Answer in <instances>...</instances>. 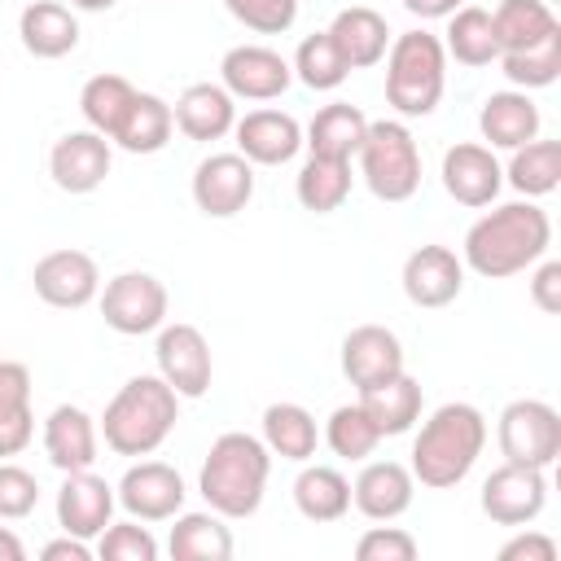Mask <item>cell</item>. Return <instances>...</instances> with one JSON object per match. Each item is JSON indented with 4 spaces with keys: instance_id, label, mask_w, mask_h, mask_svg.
I'll return each mask as SVG.
<instances>
[{
    "instance_id": "11",
    "label": "cell",
    "mask_w": 561,
    "mask_h": 561,
    "mask_svg": "<svg viewBox=\"0 0 561 561\" xmlns=\"http://www.w3.org/2000/svg\"><path fill=\"white\" fill-rule=\"evenodd\" d=\"M114 495L127 508V517H136V522H171L184 508L188 486H184L180 469H171L167 460H136L118 478Z\"/></svg>"
},
{
    "instance_id": "51",
    "label": "cell",
    "mask_w": 561,
    "mask_h": 561,
    "mask_svg": "<svg viewBox=\"0 0 561 561\" xmlns=\"http://www.w3.org/2000/svg\"><path fill=\"white\" fill-rule=\"evenodd\" d=\"M75 9H83V13H105V9H114L118 0H70Z\"/></svg>"
},
{
    "instance_id": "52",
    "label": "cell",
    "mask_w": 561,
    "mask_h": 561,
    "mask_svg": "<svg viewBox=\"0 0 561 561\" xmlns=\"http://www.w3.org/2000/svg\"><path fill=\"white\" fill-rule=\"evenodd\" d=\"M548 4H552V0H548Z\"/></svg>"
},
{
    "instance_id": "44",
    "label": "cell",
    "mask_w": 561,
    "mask_h": 561,
    "mask_svg": "<svg viewBox=\"0 0 561 561\" xmlns=\"http://www.w3.org/2000/svg\"><path fill=\"white\" fill-rule=\"evenodd\" d=\"M39 504V482L31 469L0 460V522H22Z\"/></svg>"
},
{
    "instance_id": "41",
    "label": "cell",
    "mask_w": 561,
    "mask_h": 561,
    "mask_svg": "<svg viewBox=\"0 0 561 561\" xmlns=\"http://www.w3.org/2000/svg\"><path fill=\"white\" fill-rule=\"evenodd\" d=\"M289 66H294V79H302L311 92H333V88H342L346 75H351V66H346L342 53L333 48L329 31L307 35V39L298 44V53H294Z\"/></svg>"
},
{
    "instance_id": "10",
    "label": "cell",
    "mask_w": 561,
    "mask_h": 561,
    "mask_svg": "<svg viewBox=\"0 0 561 561\" xmlns=\"http://www.w3.org/2000/svg\"><path fill=\"white\" fill-rule=\"evenodd\" d=\"M478 504L495 526H530L548 504V469L504 460L500 469L486 473Z\"/></svg>"
},
{
    "instance_id": "22",
    "label": "cell",
    "mask_w": 561,
    "mask_h": 561,
    "mask_svg": "<svg viewBox=\"0 0 561 561\" xmlns=\"http://www.w3.org/2000/svg\"><path fill=\"white\" fill-rule=\"evenodd\" d=\"M96 451H101V430H96V421L83 408L57 403L44 416V456H48L53 469H61V473L92 469Z\"/></svg>"
},
{
    "instance_id": "32",
    "label": "cell",
    "mask_w": 561,
    "mask_h": 561,
    "mask_svg": "<svg viewBox=\"0 0 561 561\" xmlns=\"http://www.w3.org/2000/svg\"><path fill=\"white\" fill-rule=\"evenodd\" d=\"M294 508L307 522H342L351 513V482L333 465H307L294 478Z\"/></svg>"
},
{
    "instance_id": "34",
    "label": "cell",
    "mask_w": 561,
    "mask_h": 561,
    "mask_svg": "<svg viewBox=\"0 0 561 561\" xmlns=\"http://www.w3.org/2000/svg\"><path fill=\"white\" fill-rule=\"evenodd\" d=\"M351 180L355 175H351L346 158H316V153H307V162L294 175V197L311 215H333L351 197Z\"/></svg>"
},
{
    "instance_id": "39",
    "label": "cell",
    "mask_w": 561,
    "mask_h": 561,
    "mask_svg": "<svg viewBox=\"0 0 561 561\" xmlns=\"http://www.w3.org/2000/svg\"><path fill=\"white\" fill-rule=\"evenodd\" d=\"M131 101H136L131 79H123V75H92L83 83V92H79V114H83V123L92 131H101L110 140L118 131V123H123Z\"/></svg>"
},
{
    "instance_id": "16",
    "label": "cell",
    "mask_w": 561,
    "mask_h": 561,
    "mask_svg": "<svg viewBox=\"0 0 561 561\" xmlns=\"http://www.w3.org/2000/svg\"><path fill=\"white\" fill-rule=\"evenodd\" d=\"M403 294L412 307H425V311H438V307H451L465 289V263L451 245H416L408 259H403Z\"/></svg>"
},
{
    "instance_id": "35",
    "label": "cell",
    "mask_w": 561,
    "mask_h": 561,
    "mask_svg": "<svg viewBox=\"0 0 561 561\" xmlns=\"http://www.w3.org/2000/svg\"><path fill=\"white\" fill-rule=\"evenodd\" d=\"M443 53L456 57L460 66H491V61H500V44H495V26H491V9L460 4V9L447 18Z\"/></svg>"
},
{
    "instance_id": "27",
    "label": "cell",
    "mask_w": 561,
    "mask_h": 561,
    "mask_svg": "<svg viewBox=\"0 0 561 561\" xmlns=\"http://www.w3.org/2000/svg\"><path fill=\"white\" fill-rule=\"evenodd\" d=\"M31 438H35L31 368L18 359H0V460L26 451Z\"/></svg>"
},
{
    "instance_id": "12",
    "label": "cell",
    "mask_w": 561,
    "mask_h": 561,
    "mask_svg": "<svg viewBox=\"0 0 561 561\" xmlns=\"http://www.w3.org/2000/svg\"><path fill=\"white\" fill-rule=\"evenodd\" d=\"M254 197V162L241 153H210L193 167V202L206 219H232Z\"/></svg>"
},
{
    "instance_id": "6",
    "label": "cell",
    "mask_w": 561,
    "mask_h": 561,
    "mask_svg": "<svg viewBox=\"0 0 561 561\" xmlns=\"http://www.w3.org/2000/svg\"><path fill=\"white\" fill-rule=\"evenodd\" d=\"M359 158V175L368 184V193L377 202H408L416 197L421 188V149H416V136L408 131V123L399 118H368V131L355 149Z\"/></svg>"
},
{
    "instance_id": "13",
    "label": "cell",
    "mask_w": 561,
    "mask_h": 561,
    "mask_svg": "<svg viewBox=\"0 0 561 561\" xmlns=\"http://www.w3.org/2000/svg\"><path fill=\"white\" fill-rule=\"evenodd\" d=\"M219 83L232 101H276L294 83V66L267 44H237L219 61Z\"/></svg>"
},
{
    "instance_id": "36",
    "label": "cell",
    "mask_w": 561,
    "mask_h": 561,
    "mask_svg": "<svg viewBox=\"0 0 561 561\" xmlns=\"http://www.w3.org/2000/svg\"><path fill=\"white\" fill-rule=\"evenodd\" d=\"M500 70L513 88L522 92H535V88H552L561 79V22L539 35L535 44L526 48H513V53H500Z\"/></svg>"
},
{
    "instance_id": "43",
    "label": "cell",
    "mask_w": 561,
    "mask_h": 561,
    "mask_svg": "<svg viewBox=\"0 0 561 561\" xmlns=\"http://www.w3.org/2000/svg\"><path fill=\"white\" fill-rule=\"evenodd\" d=\"M224 9L254 35H285L298 22V0H224Z\"/></svg>"
},
{
    "instance_id": "4",
    "label": "cell",
    "mask_w": 561,
    "mask_h": 561,
    "mask_svg": "<svg viewBox=\"0 0 561 561\" xmlns=\"http://www.w3.org/2000/svg\"><path fill=\"white\" fill-rule=\"evenodd\" d=\"M175 421H180V394L158 373H140L118 386L96 430L114 456H153L171 438Z\"/></svg>"
},
{
    "instance_id": "21",
    "label": "cell",
    "mask_w": 561,
    "mask_h": 561,
    "mask_svg": "<svg viewBox=\"0 0 561 561\" xmlns=\"http://www.w3.org/2000/svg\"><path fill=\"white\" fill-rule=\"evenodd\" d=\"M412 495H416V478L399 460H368L359 469V478L351 482V504L368 522H394V517H403L412 508Z\"/></svg>"
},
{
    "instance_id": "18",
    "label": "cell",
    "mask_w": 561,
    "mask_h": 561,
    "mask_svg": "<svg viewBox=\"0 0 561 561\" xmlns=\"http://www.w3.org/2000/svg\"><path fill=\"white\" fill-rule=\"evenodd\" d=\"M337 364H342V377L355 390H368V386H381V381L403 373V342L386 324H355L342 337Z\"/></svg>"
},
{
    "instance_id": "14",
    "label": "cell",
    "mask_w": 561,
    "mask_h": 561,
    "mask_svg": "<svg viewBox=\"0 0 561 561\" xmlns=\"http://www.w3.org/2000/svg\"><path fill=\"white\" fill-rule=\"evenodd\" d=\"M110 162H114V149L101 131L92 127H79V131H66L57 136V145L48 149V175L61 193H96L110 175Z\"/></svg>"
},
{
    "instance_id": "46",
    "label": "cell",
    "mask_w": 561,
    "mask_h": 561,
    "mask_svg": "<svg viewBox=\"0 0 561 561\" xmlns=\"http://www.w3.org/2000/svg\"><path fill=\"white\" fill-rule=\"evenodd\" d=\"M530 302L543 316H557L561 311V263L557 259H539L535 263V272H530Z\"/></svg>"
},
{
    "instance_id": "45",
    "label": "cell",
    "mask_w": 561,
    "mask_h": 561,
    "mask_svg": "<svg viewBox=\"0 0 561 561\" xmlns=\"http://www.w3.org/2000/svg\"><path fill=\"white\" fill-rule=\"evenodd\" d=\"M359 561H416V539L399 526H373L355 543Z\"/></svg>"
},
{
    "instance_id": "40",
    "label": "cell",
    "mask_w": 561,
    "mask_h": 561,
    "mask_svg": "<svg viewBox=\"0 0 561 561\" xmlns=\"http://www.w3.org/2000/svg\"><path fill=\"white\" fill-rule=\"evenodd\" d=\"M320 438L329 443V451H333L337 460H368V456L377 451V443H381V434H377V425L368 421V412L359 408V399L333 408Z\"/></svg>"
},
{
    "instance_id": "9",
    "label": "cell",
    "mask_w": 561,
    "mask_h": 561,
    "mask_svg": "<svg viewBox=\"0 0 561 561\" xmlns=\"http://www.w3.org/2000/svg\"><path fill=\"white\" fill-rule=\"evenodd\" d=\"M153 359H158V377L180 394V399H202L210 390L215 364H210V342L197 324H162L158 342H153Z\"/></svg>"
},
{
    "instance_id": "17",
    "label": "cell",
    "mask_w": 561,
    "mask_h": 561,
    "mask_svg": "<svg viewBox=\"0 0 561 561\" xmlns=\"http://www.w3.org/2000/svg\"><path fill=\"white\" fill-rule=\"evenodd\" d=\"M438 175H443L447 197L460 202V206H473V210L491 206V202L500 197V188H504V167H500L495 149H486V145H478V140L451 145V149L443 153V171H438Z\"/></svg>"
},
{
    "instance_id": "2",
    "label": "cell",
    "mask_w": 561,
    "mask_h": 561,
    "mask_svg": "<svg viewBox=\"0 0 561 561\" xmlns=\"http://www.w3.org/2000/svg\"><path fill=\"white\" fill-rule=\"evenodd\" d=\"M482 447H486V416L473 403H443L421 421L408 469L421 486L451 491L473 473Z\"/></svg>"
},
{
    "instance_id": "42",
    "label": "cell",
    "mask_w": 561,
    "mask_h": 561,
    "mask_svg": "<svg viewBox=\"0 0 561 561\" xmlns=\"http://www.w3.org/2000/svg\"><path fill=\"white\" fill-rule=\"evenodd\" d=\"M96 552H101V561H158V539L136 517L131 522H110L96 535Z\"/></svg>"
},
{
    "instance_id": "15",
    "label": "cell",
    "mask_w": 561,
    "mask_h": 561,
    "mask_svg": "<svg viewBox=\"0 0 561 561\" xmlns=\"http://www.w3.org/2000/svg\"><path fill=\"white\" fill-rule=\"evenodd\" d=\"M31 285L48 307L79 311L101 294V267L83 250H48L31 267Z\"/></svg>"
},
{
    "instance_id": "33",
    "label": "cell",
    "mask_w": 561,
    "mask_h": 561,
    "mask_svg": "<svg viewBox=\"0 0 561 561\" xmlns=\"http://www.w3.org/2000/svg\"><path fill=\"white\" fill-rule=\"evenodd\" d=\"M167 552L175 561H228L232 557V530L215 508L206 513H175V526L167 535Z\"/></svg>"
},
{
    "instance_id": "24",
    "label": "cell",
    "mask_w": 561,
    "mask_h": 561,
    "mask_svg": "<svg viewBox=\"0 0 561 561\" xmlns=\"http://www.w3.org/2000/svg\"><path fill=\"white\" fill-rule=\"evenodd\" d=\"M324 31H329L333 48L342 53V61H346L351 70H368V66H377V61L386 57L390 39H394L390 26H386V18H381L377 9H368V4L337 9L333 22H329Z\"/></svg>"
},
{
    "instance_id": "8",
    "label": "cell",
    "mask_w": 561,
    "mask_h": 561,
    "mask_svg": "<svg viewBox=\"0 0 561 561\" xmlns=\"http://www.w3.org/2000/svg\"><path fill=\"white\" fill-rule=\"evenodd\" d=\"M101 298V316L114 333L123 337H140V333H158L167 324V285L153 272H118L105 280Z\"/></svg>"
},
{
    "instance_id": "1",
    "label": "cell",
    "mask_w": 561,
    "mask_h": 561,
    "mask_svg": "<svg viewBox=\"0 0 561 561\" xmlns=\"http://www.w3.org/2000/svg\"><path fill=\"white\" fill-rule=\"evenodd\" d=\"M548 245H552V219L535 197H526V202H504L482 219H473L460 245V263L486 280H504L530 272L548 254Z\"/></svg>"
},
{
    "instance_id": "3",
    "label": "cell",
    "mask_w": 561,
    "mask_h": 561,
    "mask_svg": "<svg viewBox=\"0 0 561 561\" xmlns=\"http://www.w3.org/2000/svg\"><path fill=\"white\" fill-rule=\"evenodd\" d=\"M267 473H272V451L263 447V438L245 430H228L210 443L202 473H197V491L206 508H215L224 522H241L259 513Z\"/></svg>"
},
{
    "instance_id": "19",
    "label": "cell",
    "mask_w": 561,
    "mask_h": 561,
    "mask_svg": "<svg viewBox=\"0 0 561 561\" xmlns=\"http://www.w3.org/2000/svg\"><path fill=\"white\" fill-rule=\"evenodd\" d=\"M114 504H118V495L105 478H96L92 469H75L57 486V526L66 535L96 539L114 522Z\"/></svg>"
},
{
    "instance_id": "47",
    "label": "cell",
    "mask_w": 561,
    "mask_h": 561,
    "mask_svg": "<svg viewBox=\"0 0 561 561\" xmlns=\"http://www.w3.org/2000/svg\"><path fill=\"white\" fill-rule=\"evenodd\" d=\"M522 557L526 561H557V543L539 530H526V535H517L500 548V561H522Z\"/></svg>"
},
{
    "instance_id": "25",
    "label": "cell",
    "mask_w": 561,
    "mask_h": 561,
    "mask_svg": "<svg viewBox=\"0 0 561 561\" xmlns=\"http://www.w3.org/2000/svg\"><path fill=\"white\" fill-rule=\"evenodd\" d=\"M539 105L530 101V92L522 88H504V92H491L478 110V131L486 140V149H517L526 140L539 136Z\"/></svg>"
},
{
    "instance_id": "50",
    "label": "cell",
    "mask_w": 561,
    "mask_h": 561,
    "mask_svg": "<svg viewBox=\"0 0 561 561\" xmlns=\"http://www.w3.org/2000/svg\"><path fill=\"white\" fill-rule=\"evenodd\" d=\"M22 557H26L22 539H18L9 526H0V561H22Z\"/></svg>"
},
{
    "instance_id": "29",
    "label": "cell",
    "mask_w": 561,
    "mask_h": 561,
    "mask_svg": "<svg viewBox=\"0 0 561 561\" xmlns=\"http://www.w3.org/2000/svg\"><path fill=\"white\" fill-rule=\"evenodd\" d=\"M364 131H368V118H364L359 105H351V101H329V105H320L316 118L307 123L302 145H307V153H316V158H346V162H351L355 149H359V140H364Z\"/></svg>"
},
{
    "instance_id": "20",
    "label": "cell",
    "mask_w": 561,
    "mask_h": 561,
    "mask_svg": "<svg viewBox=\"0 0 561 561\" xmlns=\"http://www.w3.org/2000/svg\"><path fill=\"white\" fill-rule=\"evenodd\" d=\"M237 153L254 167H285L302 149V123L285 110H250L232 123Z\"/></svg>"
},
{
    "instance_id": "48",
    "label": "cell",
    "mask_w": 561,
    "mask_h": 561,
    "mask_svg": "<svg viewBox=\"0 0 561 561\" xmlns=\"http://www.w3.org/2000/svg\"><path fill=\"white\" fill-rule=\"evenodd\" d=\"M39 557H44V561H88V557H92V548H88V539H79V535H66V530H61V539L44 543V548H39Z\"/></svg>"
},
{
    "instance_id": "37",
    "label": "cell",
    "mask_w": 561,
    "mask_h": 561,
    "mask_svg": "<svg viewBox=\"0 0 561 561\" xmlns=\"http://www.w3.org/2000/svg\"><path fill=\"white\" fill-rule=\"evenodd\" d=\"M508 167L504 180L522 193V197H548L561 184V140H526L517 149H508Z\"/></svg>"
},
{
    "instance_id": "49",
    "label": "cell",
    "mask_w": 561,
    "mask_h": 561,
    "mask_svg": "<svg viewBox=\"0 0 561 561\" xmlns=\"http://www.w3.org/2000/svg\"><path fill=\"white\" fill-rule=\"evenodd\" d=\"M460 4H465V0H403V9H408L412 18H421V22H438V18H451Z\"/></svg>"
},
{
    "instance_id": "31",
    "label": "cell",
    "mask_w": 561,
    "mask_h": 561,
    "mask_svg": "<svg viewBox=\"0 0 561 561\" xmlns=\"http://www.w3.org/2000/svg\"><path fill=\"white\" fill-rule=\"evenodd\" d=\"M263 447L280 460H311L320 447V425L302 403H267L263 408Z\"/></svg>"
},
{
    "instance_id": "26",
    "label": "cell",
    "mask_w": 561,
    "mask_h": 561,
    "mask_svg": "<svg viewBox=\"0 0 561 561\" xmlns=\"http://www.w3.org/2000/svg\"><path fill=\"white\" fill-rule=\"evenodd\" d=\"M18 39L31 57L57 61L79 48V18L61 0H31L18 18Z\"/></svg>"
},
{
    "instance_id": "30",
    "label": "cell",
    "mask_w": 561,
    "mask_h": 561,
    "mask_svg": "<svg viewBox=\"0 0 561 561\" xmlns=\"http://www.w3.org/2000/svg\"><path fill=\"white\" fill-rule=\"evenodd\" d=\"M171 131H175L171 105L162 96L136 88V101L127 105V114H123L118 131L110 136V145H118L123 153H140L145 158V153H162L167 140H171Z\"/></svg>"
},
{
    "instance_id": "5",
    "label": "cell",
    "mask_w": 561,
    "mask_h": 561,
    "mask_svg": "<svg viewBox=\"0 0 561 561\" xmlns=\"http://www.w3.org/2000/svg\"><path fill=\"white\" fill-rule=\"evenodd\" d=\"M386 105L403 118H425L438 110L447 88V53L430 31H403L386 48Z\"/></svg>"
},
{
    "instance_id": "38",
    "label": "cell",
    "mask_w": 561,
    "mask_h": 561,
    "mask_svg": "<svg viewBox=\"0 0 561 561\" xmlns=\"http://www.w3.org/2000/svg\"><path fill=\"white\" fill-rule=\"evenodd\" d=\"M491 26H495L500 53H513V48H526L539 35H548L557 26V13L548 0H500L491 9Z\"/></svg>"
},
{
    "instance_id": "7",
    "label": "cell",
    "mask_w": 561,
    "mask_h": 561,
    "mask_svg": "<svg viewBox=\"0 0 561 561\" xmlns=\"http://www.w3.org/2000/svg\"><path fill=\"white\" fill-rule=\"evenodd\" d=\"M495 438H500L504 460L552 469L561 456V416L543 399H513L495 421Z\"/></svg>"
},
{
    "instance_id": "23",
    "label": "cell",
    "mask_w": 561,
    "mask_h": 561,
    "mask_svg": "<svg viewBox=\"0 0 561 561\" xmlns=\"http://www.w3.org/2000/svg\"><path fill=\"white\" fill-rule=\"evenodd\" d=\"M171 118L180 127V136L197 140V145H210V140H224L237 123V101L224 83H188L175 105H171Z\"/></svg>"
},
{
    "instance_id": "28",
    "label": "cell",
    "mask_w": 561,
    "mask_h": 561,
    "mask_svg": "<svg viewBox=\"0 0 561 561\" xmlns=\"http://www.w3.org/2000/svg\"><path fill=\"white\" fill-rule=\"evenodd\" d=\"M421 403H425L421 381H412L408 368H403L399 377L381 381V386L359 390V408L368 412V421L377 425L381 438H399V434H408V430L421 421Z\"/></svg>"
}]
</instances>
